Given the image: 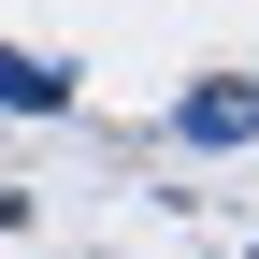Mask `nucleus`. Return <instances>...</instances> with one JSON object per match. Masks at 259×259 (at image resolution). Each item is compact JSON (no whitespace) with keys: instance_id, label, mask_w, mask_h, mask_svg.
<instances>
[{"instance_id":"f03ea898","label":"nucleus","mask_w":259,"mask_h":259,"mask_svg":"<svg viewBox=\"0 0 259 259\" xmlns=\"http://www.w3.org/2000/svg\"><path fill=\"white\" fill-rule=\"evenodd\" d=\"M0 101H15V115H72V72H58V58H15V44H0Z\"/></svg>"},{"instance_id":"f257e3e1","label":"nucleus","mask_w":259,"mask_h":259,"mask_svg":"<svg viewBox=\"0 0 259 259\" xmlns=\"http://www.w3.org/2000/svg\"><path fill=\"white\" fill-rule=\"evenodd\" d=\"M173 144H202V158H231V144H259V87H245V72L187 87V101H173Z\"/></svg>"}]
</instances>
